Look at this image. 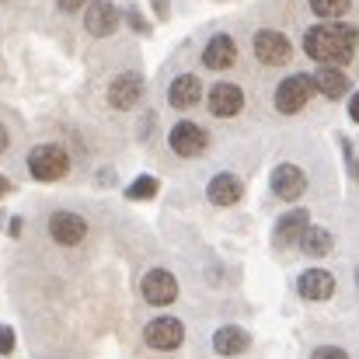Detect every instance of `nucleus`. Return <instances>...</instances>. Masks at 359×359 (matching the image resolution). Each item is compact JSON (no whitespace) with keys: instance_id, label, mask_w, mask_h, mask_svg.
<instances>
[{"instance_id":"obj_24","label":"nucleus","mask_w":359,"mask_h":359,"mask_svg":"<svg viewBox=\"0 0 359 359\" xmlns=\"http://www.w3.org/2000/svg\"><path fill=\"white\" fill-rule=\"evenodd\" d=\"M11 353H14V332L0 325V356H11Z\"/></svg>"},{"instance_id":"obj_6","label":"nucleus","mask_w":359,"mask_h":359,"mask_svg":"<svg viewBox=\"0 0 359 359\" xmlns=\"http://www.w3.org/2000/svg\"><path fill=\"white\" fill-rule=\"evenodd\" d=\"M88 234V220L81 217V213H70V210H56L53 217H49V238L56 241V244H63V248H74V244H81Z\"/></svg>"},{"instance_id":"obj_4","label":"nucleus","mask_w":359,"mask_h":359,"mask_svg":"<svg viewBox=\"0 0 359 359\" xmlns=\"http://www.w3.org/2000/svg\"><path fill=\"white\" fill-rule=\"evenodd\" d=\"M140 290H143V300L154 304V307H168V304L178 300V279H175L168 269H150V272L143 276Z\"/></svg>"},{"instance_id":"obj_20","label":"nucleus","mask_w":359,"mask_h":359,"mask_svg":"<svg viewBox=\"0 0 359 359\" xmlns=\"http://www.w3.org/2000/svg\"><path fill=\"white\" fill-rule=\"evenodd\" d=\"M300 248L311 255V258H325L332 251V234L325 227H307V234L300 238Z\"/></svg>"},{"instance_id":"obj_21","label":"nucleus","mask_w":359,"mask_h":359,"mask_svg":"<svg viewBox=\"0 0 359 359\" xmlns=\"http://www.w3.org/2000/svg\"><path fill=\"white\" fill-rule=\"evenodd\" d=\"M349 4L353 0H311V11L318 18H342L349 11Z\"/></svg>"},{"instance_id":"obj_31","label":"nucleus","mask_w":359,"mask_h":359,"mask_svg":"<svg viewBox=\"0 0 359 359\" xmlns=\"http://www.w3.org/2000/svg\"><path fill=\"white\" fill-rule=\"evenodd\" d=\"M356 286H359V269H356Z\"/></svg>"},{"instance_id":"obj_30","label":"nucleus","mask_w":359,"mask_h":359,"mask_svg":"<svg viewBox=\"0 0 359 359\" xmlns=\"http://www.w3.org/2000/svg\"><path fill=\"white\" fill-rule=\"evenodd\" d=\"M353 175H356V182H359V161H353Z\"/></svg>"},{"instance_id":"obj_16","label":"nucleus","mask_w":359,"mask_h":359,"mask_svg":"<svg viewBox=\"0 0 359 359\" xmlns=\"http://www.w3.org/2000/svg\"><path fill=\"white\" fill-rule=\"evenodd\" d=\"M297 290H300L304 300H328L335 293V276L325 272V269H307L297 279Z\"/></svg>"},{"instance_id":"obj_26","label":"nucleus","mask_w":359,"mask_h":359,"mask_svg":"<svg viewBox=\"0 0 359 359\" xmlns=\"http://www.w3.org/2000/svg\"><path fill=\"white\" fill-rule=\"evenodd\" d=\"M349 119L359 122V95H353V102H349Z\"/></svg>"},{"instance_id":"obj_13","label":"nucleus","mask_w":359,"mask_h":359,"mask_svg":"<svg viewBox=\"0 0 359 359\" xmlns=\"http://www.w3.org/2000/svg\"><path fill=\"white\" fill-rule=\"evenodd\" d=\"M304 189H307V178H304V171H300L297 164H279V168L272 171V192H276L279 199L297 203V199L304 196Z\"/></svg>"},{"instance_id":"obj_11","label":"nucleus","mask_w":359,"mask_h":359,"mask_svg":"<svg viewBox=\"0 0 359 359\" xmlns=\"http://www.w3.org/2000/svg\"><path fill=\"white\" fill-rule=\"evenodd\" d=\"M199 98H203V81H199L196 74H178V77L171 81V88H168V102H171V109H178V112L196 109Z\"/></svg>"},{"instance_id":"obj_22","label":"nucleus","mask_w":359,"mask_h":359,"mask_svg":"<svg viewBox=\"0 0 359 359\" xmlns=\"http://www.w3.org/2000/svg\"><path fill=\"white\" fill-rule=\"evenodd\" d=\"M157 189H161V185H157V178L143 175V178H136V182L126 189V196H129V199H154V196H157Z\"/></svg>"},{"instance_id":"obj_17","label":"nucleus","mask_w":359,"mask_h":359,"mask_svg":"<svg viewBox=\"0 0 359 359\" xmlns=\"http://www.w3.org/2000/svg\"><path fill=\"white\" fill-rule=\"evenodd\" d=\"M206 196H210L213 206H234L241 196H244V182H241L238 175H231V171L213 175V182L206 185Z\"/></svg>"},{"instance_id":"obj_27","label":"nucleus","mask_w":359,"mask_h":359,"mask_svg":"<svg viewBox=\"0 0 359 359\" xmlns=\"http://www.w3.org/2000/svg\"><path fill=\"white\" fill-rule=\"evenodd\" d=\"M7 143H11V136H7V129H4V122H0V154L7 150Z\"/></svg>"},{"instance_id":"obj_10","label":"nucleus","mask_w":359,"mask_h":359,"mask_svg":"<svg viewBox=\"0 0 359 359\" xmlns=\"http://www.w3.org/2000/svg\"><path fill=\"white\" fill-rule=\"evenodd\" d=\"M84 28H88V35H95V39L112 35V32L119 28V11H116V4H112V0H91V4H88V14H84Z\"/></svg>"},{"instance_id":"obj_28","label":"nucleus","mask_w":359,"mask_h":359,"mask_svg":"<svg viewBox=\"0 0 359 359\" xmlns=\"http://www.w3.org/2000/svg\"><path fill=\"white\" fill-rule=\"evenodd\" d=\"M129 21H133V28H136V32H140V28H143V18H140V14H136V11H129Z\"/></svg>"},{"instance_id":"obj_19","label":"nucleus","mask_w":359,"mask_h":359,"mask_svg":"<svg viewBox=\"0 0 359 359\" xmlns=\"http://www.w3.org/2000/svg\"><path fill=\"white\" fill-rule=\"evenodd\" d=\"M314 84H318V91H321L325 98H332V102H339L342 95H349V77H346L339 67H321V70L314 74Z\"/></svg>"},{"instance_id":"obj_9","label":"nucleus","mask_w":359,"mask_h":359,"mask_svg":"<svg viewBox=\"0 0 359 359\" xmlns=\"http://www.w3.org/2000/svg\"><path fill=\"white\" fill-rule=\"evenodd\" d=\"M140 98H143V77H140V74H133V70L119 74V77L109 84V105H112V109H119V112L136 109V105H140Z\"/></svg>"},{"instance_id":"obj_3","label":"nucleus","mask_w":359,"mask_h":359,"mask_svg":"<svg viewBox=\"0 0 359 359\" xmlns=\"http://www.w3.org/2000/svg\"><path fill=\"white\" fill-rule=\"evenodd\" d=\"M314 91H318L314 77L293 74V77H286V81L276 88V109H279L283 116H297L300 109H307V102L314 98Z\"/></svg>"},{"instance_id":"obj_7","label":"nucleus","mask_w":359,"mask_h":359,"mask_svg":"<svg viewBox=\"0 0 359 359\" xmlns=\"http://www.w3.org/2000/svg\"><path fill=\"white\" fill-rule=\"evenodd\" d=\"M255 56H258V63H265V67H283V63H290L293 46H290L286 35L265 28V32L255 35Z\"/></svg>"},{"instance_id":"obj_14","label":"nucleus","mask_w":359,"mask_h":359,"mask_svg":"<svg viewBox=\"0 0 359 359\" xmlns=\"http://www.w3.org/2000/svg\"><path fill=\"white\" fill-rule=\"evenodd\" d=\"M234 60H238V42L231 35H224V32L213 35L206 42V49H203V63L210 70H227V67H234Z\"/></svg>"},{"instance_id":"obj_15","label":"nucleus","mask_w":359,"mask_h":359,"mask_svg":"<svg viewBox=\"0 0 359 359\" xmlns=\"http://www.w3.org/2000/svg\"><path fill=\"white\" fill-rule=\"evenodd\" d=\"M311 217H307V210H293V213H286V217H279V224H276V231H272V241H276V248H290V244H300V238L307 234V224Z\"/></svg>"},{"instance_id":"obj_23","label":"nucleus","mask_w":359,"mask_h":359,"mask_svg":"<svg viewBox=\"0 0 359 359\" xmlns=\"http://www.w3.org/2000/svg\"><path fill=\"white\" fill-rule=\"evenodd\" d=\"M311 359H349V353L339 349V346H318V349L311 353Z\"/></svg>"},{"instance_id":"obj_18","label":"nucleus","mask_w":359,"mask_h":359,"mask_svg":"<svg viewBox=\"0 0 359 359\" xmlns=\"http://www.w3.org/2000/svg\"><path fill=\"white\" fill-rule=\"evenodd\" d=\"M248 346H251V335L244 328H238V325H224L213 335V349L220 356H241V353H248Z\"/></svg>"},{"instance_id":"obj_25","label":"nucleus","mask_w":359,"mask_h":359,"mask_svg":"<svg viewBox=\"0 0 359 359\" xmlns=\"http://www.w3.org/2000/svg\"><path fill=\"white\" fill-rule=\"evenodd\" d=\"M60 4V11H67V14H74V11H81L84 4H91V0H56Z\"/></svg>"},{"instance_id":"obj_12","label":"nucleus","mask_w":359,"mask_h":359,"mask_svg":"<svg viewBox=\"0 0 359 359\" xmlns=\"http://www.w3.org/2000/svg\"><path fill=\"white\" fill-rule=\"evenodd\" d=\"M241 109H244V95H241L238 84H231V81L213 84V91H210V112L217 119H234Z\"/></svg>"},{"instance_id":"obj_1","label":"nucleus","mask_w":359,"mask_h":359,"mask_svg":"<svg viewBox=\"0 0 359 359\" xmlns=\"http://www.w3.org/2000/svg\"><path fill=\"white\" fill-rule=\"evenodd\" d=\"M356 42H359L356 25H346V21L314 25L304 35V53L311 60H318L321 67H346L353 60V53H356Z\"/></svg>"},{"instance_id":"obj_29","label":"nucleus","mask_w":359,"mask_h":359,"mask_svg":"<svg viewBox=\"0 0 359 359\" xmlns=\"http://www.w3.org/2000/svg\"><path fill=\"white\" fill-rule=\"evenodd\" d=\"M7 192H11V182H7V178H4V175H0V199H4V196H7Z\"/></svg>"},{"instance_id":"obj_8","label":"nucleus","mask_w":359,"mask_h":359,"mask_svg":"<svg viewBox=\"0 0 359 359\" xmlns=\"http://www.w3.org/2000/svg\"><path fill=\"white\" fill-rule=\"evenodd\" d=\"M168 143H171V150H175L178 157H196V154H203V150H206L210 136H206V129H203V126H196V122L185 119V122H178V126H171Z\"/></svg>"},{"instance_id":"obj_2","label":"nucleus","mask_w":359,"mask_h":359,"mask_svg":"<svg viewBox=\"0 0 359 359\" xmlns=\"http://www.w3.org/2000/svg\"><path fill=\"white\" fill-rule=\"evenodd\" d=\"M28 171L35 182H60L70 171V154L56 143H42L28 154Z\"/></svg>"},{"instance_id":"obj_5","label":"nucleus","mask_w":359,"mask_h":359,"mask_svg":"<svg viewBox=\"0 0 359 359\" xmlns=\"http://www.w3.org/2000/svg\"><path fill=\"white\" fill-rule=\"evenodd\" d=\"M143 339H147L150 349L171 353V349L182 346V339H185V325H182L178 318H154V321L143 328Z\"/></svg>"}]
</instances>
